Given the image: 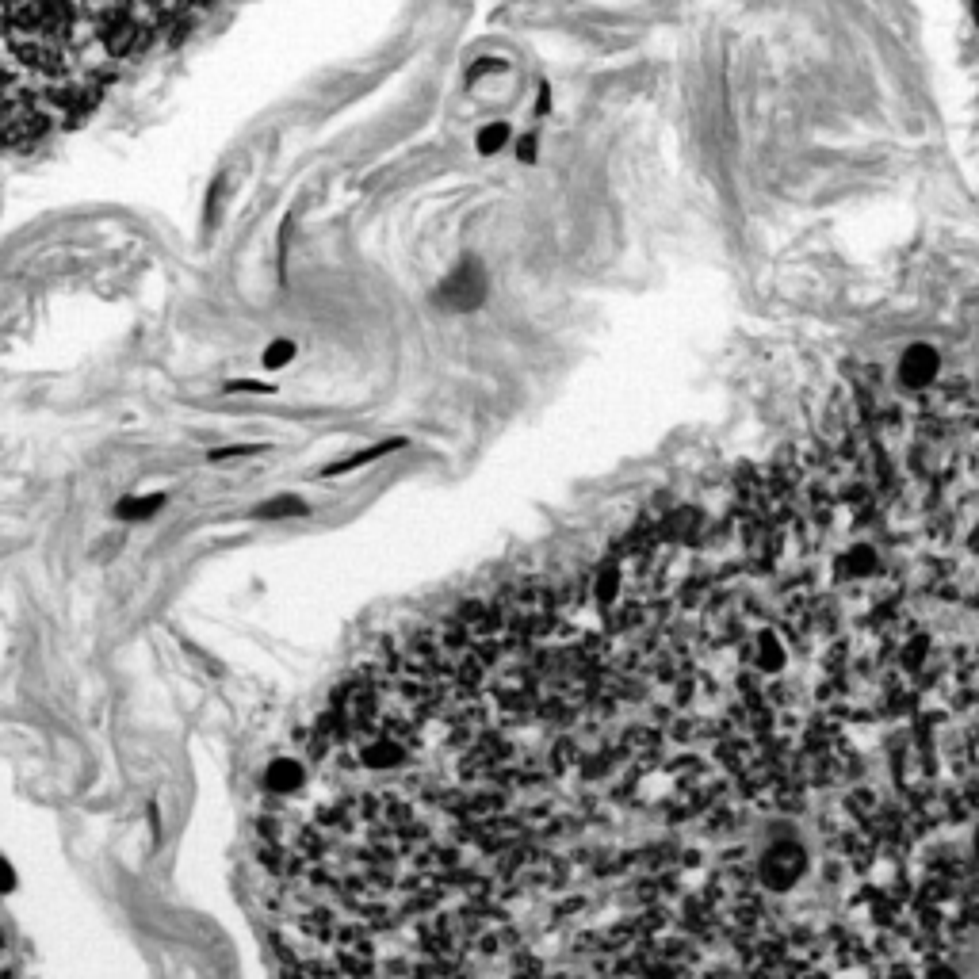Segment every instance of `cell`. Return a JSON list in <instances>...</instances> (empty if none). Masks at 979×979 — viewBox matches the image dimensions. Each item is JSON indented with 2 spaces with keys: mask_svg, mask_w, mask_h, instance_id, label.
Segmentation results:
<instances>
[{
  "mask_svg": "<svg viewBox=\"0 0 979 979\" xmlns=\"http://www.w3.org/2000/svg\"><path fill=\"white\" fill-rule=\"evenodd\" d=\"M976 16H979V0H976Z\"/></svg>",
  "mask_w": 979,
  "mask_h": 979,
  "instance_id": "cell-9",
  "label": "cell"
},
{
  "mask_svg": "<svg viewBox=\"0 0 979 979\" xmlns=\"http://www.w3.org/2000/svg\"><path fill=\"white\" fill-rule=\"evenodd\" d=\"M532 157H536V142H532V138H524V142H521V161H532Z\"/></svg>",
  "mask_w": 979,
  "mask_h": 979,
  "instance_id": "cell-8",
  "label": "cell"
},
{
  "mask_svg": "<svg viewBox=\"0 0 979 979\" xmlns=\"http://www.w3.org/2000/svg\"><path fill=\"white\" fill-rule=\"evenodd\" d=\"M306 505L299 498H283V501H272V505H264L257 509V517H283V513H303Z\"/></svg>",
  "mask_w": 979,
  "mask_h": 979,
  "instance_id": "cell-6",
  "label": "cell"
},
{
  "mask_svg": "<svg viewBox=\"0 0 979 979\" xmlns=\"http://www.w3.org/2000/svg\"><path fill=\"white\" fill-rule=\"evenodd\" d=\"M937 379V352L930 345H911L899 360V383L903 387H930Z\"/></svg>",
  "mask_w": 979,
  "mask_h": 979,
  "instance_id": "cell-2",
  "label": "cell"
},
{
  "mask_svg": "<svg viewBox=\"0 0 979 979\" xmlns=\"http://www.w3.org/2000/svg\"><path fill=\"white\" fill-rule=\"evenodd\" d=\"M505 142H509V127H505V123H494V127H486V131L479 134L482 153H498Z\"/></svg>",
  "mask_w": 979,
  "mask_h": 979,
  "instance_id": "cell-5",
  "label": "cell"
},
{
  "mask_svg": "<svg viewBox=\"0 0 979 979\" xmlns=\"http://www.w3.org/2000/svg\"><path fill=\"white\" fill-rule=\"evenodd\" d=\"M161 494H146V498H131L119 505V517L123 521H142V517H150L153 509H161Z\"/></svg>",
  "mask_w": 979,
  "mask_h": 979,
  "instance_id": "cell-4",
  "label": "cell"
},
{
  "mask_svg": "<svg viewBox=\"0 0 979 979\" xmlns=\"http://www.w3.org/2000/svg\"><path fill=\"white\" fill-rule=\"evenodd\" d=\"M295 842L371 976L941 968L979 930V402L853 387L716 509L379 654Z\"/></svg>",
  "mask_w": 979,
  "mask_h": 979,
  "instance_id": "cell-1",
  "label": "cell"
},
{
  "mask_svg": "<svg viewBox=\"0 0 979 979\" xmlns=\"http://www.w3.org/2000/svg\"><path fill=\"white\" fill-rule=\"evenodd\" d=\"M291 352H295V349H291L287 341H280V345H272V349L264 352V368H280L283 360H291Z\"/></svg>",
  "mask_w": 979,
  "mask_h": 979,
  "instance_id": "cell-7",
  "label": "cell"
},
{
  "mask_svg": "<svg viewBox=\"0 0 979 979\" xmlns=\"http://www.w3.org/2000/svg\"><path fill=\"white\" fill-rule=\"evenodd\" d=\"M440 295H444V303L456 306V310H471V306L482 299L479 272H475V268H463V272H456L452 280L444 283V291H440Z\"/></svg>",
  "mask_w": 979,
  "mask_h": 979,
  "instance_id": "cell-3",
  "label": "cell"
}]
</instances>
